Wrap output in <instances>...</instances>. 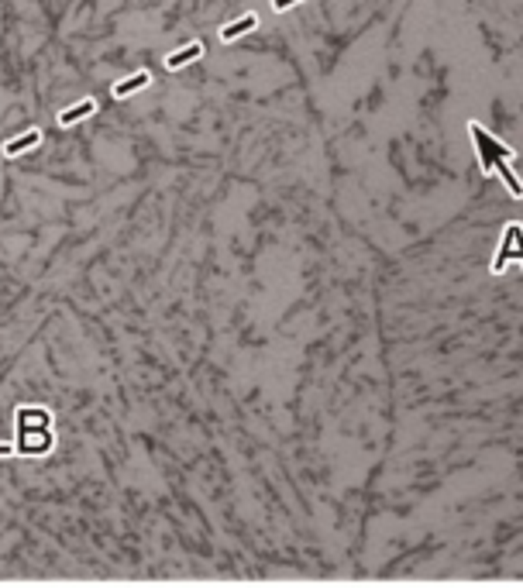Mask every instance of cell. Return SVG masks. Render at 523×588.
Listing matches in <instances>:
<instances>
[{
  "mask_svg": "<svg viewBox=\"0 0 523 588\" xmlns=\"http://www.w3.org/2000/svg\"><path fill=\"white\" fill-rule=\"evenodd\" d=\"M296 3H300V0H272L276 10H290V7H296Z\"/></svg>",
  "mask_w": 523,
  "mask_h": 588,
  "instance_id": "obj_9",
  "label": "cell"
},
{
  "mask_svg": "<svg viewBox=\"0 0 523 588\" xmlns=\"http://www.w3.org/2000/svg\"><path fill=\"white\" fill-rule=\"evenodd\" d=\"M468 131L475 134V145H479V155H482V169H486V172H493V166H496L499 159H513V148L496 145L479 124H468Z\"/></svg>",
  "mask_w": 523,
  "mask_h": 588,
  "instance_id": "obj_1",
  "label": "cell"
},
{
  "mask_svg": "<svg viewBox=\"0 0 523 588\" xmlns=\"http://www.w3.org/2000/svg\"><path fill=\"white\" fill-rule=\"evenodd\" d=\"M38 141H42V131H35V127H31V131H24L21 138H14V141H7V145H3V155H21V152H28V148H35Z\"/></svg>",
  "mask_w": 523,
  "mask_h": 588,
  "instance_id": "obj_6",
  "label": "cell"
},
{
  "mask_svg": "<svg viewBox=\"0 0 523 588\" xmlns=\"http://www.w3.org/2000/svg\"><path fill=\"white\" fill-rule=\"evenodd\" d=\"M520 241H523V231H520V227H510V231H506V251H499V258L493 262V272H496V276L506 269V262H510L513 255L523 262V244H520Z\"/></svg>",
  "mask_w": 523,
  "mask_h": 588,
  "instance_id": "obj_2",
  "label": "cell"
},
{
  "mask_svg": "<svg viewBox=\"0 0 523 588\" xmlns=\"http://www.w3.org/2000/svg\"><path fill=\"white\" fill-rule=\"evenodd\" d=\"M496 166H499V172H503V179L510 183V190H513V196L520 199V196H523V186H520V183H517V176L510 172V166H506V162H496ZM496 166H493V169H496Z\"/></svg>",
  "mask_w": 523,
  "mask_h": 588,
  "instance_id": "obj_8",
  "label": "cell"
},
{
  "mask_svg": "<svg viewBox=\"0 0 523 588\" xmlns=\"http://www.w3.org/2000/svg\"><path fill=\"white\" fill-rule=\"evenodd\" d=\"M152 83V76L148 73H134V76H127L124 83H117L114 87V97H127V93H134V90H145Z\"/></svg>",
  "mask_w": 523,
  "mask_h": 588,
  "instance_id": "obj_7",
  "label": "cell"
},
{
  "mask_svg": "<svg viewBox=\"0 0 523 588\" xmlns=\"http://www.w3.org/2000/svg\"><path fill=\"white\" fill-rule=\"evenodd\" d=\"M251 28H258V17H255V14H245V17H238L234 24H227V28H220V42H234V38H241V35H248Z\"/></svg>",
  "mask_w": 523,
  "mask_h": 588,
  "instance_id": "obj_3",
  "label": "cell"
},
{
  "mask_svg": "<svg viewBox=\"0 0 523 588\" xmlns=\"http://www.w3.org/2000/svg\"><path fill=\"white\" fill-rule=\"evenodd\" d=\"M200 55H204V45L193 42V45H186V48L166 55V69H179V66H186V62H193V59H200Z\"/></svg>",
  "mask_w": 523,
  "mask_h": 588,
  "instance_id": "obj_4",
  "label": "cell"
},
{
  "mask_svg": "<svg viewBox=\"0 0 523 588\" xmlns=\"http://www.w3.org/2000/svg\"><path fill=\"white\" fill-rule=\"evenodd\" d=\"M94 110H97V103H94V100L87 97V100H80L76 107H69V110H62V114H59V124H62V127H69V124H76V121H83V117H90Z\"/></svg>",
  "mask_w": 523,
  "mask_h": 588,
  "instance_id": "obj_5",
  "label": "cell"
}]
</instances>
